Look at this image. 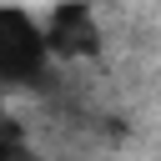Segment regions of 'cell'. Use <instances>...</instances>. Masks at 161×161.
Returning a JSON list of instances; mask_svg holds the SVG:
<instances>
[{"label": "cell", "mask_w": 161, "mask_h": 161, "mask_svg": "<svg viewBox=\"0 0 161 161\" xmlns=\"http://www.w3.org/2000/svg\"><path fill=\"white\" fill-rule=\"evenodd\" d=\"M50 65L55 55L45 45L40 10H30L25 0H5L0 5V80L10 91H25V86H40Z\"/></svg>", "instance_id": "cell-1"}, {"label": "cell", "mask_w": 161, "mask_h": 161, "mask_svg": "<svg viewBox=\"0 0 161 161\" xmlns=\"http://www.w3.org/2000/svg\"><path fill=\"white\" fill-rule=\"evenodd\" d=\"M40 25L55 65H91L106 55V20L91 0H50L40 10Z\"/></svg>", "instance_id": "cell-2"}]
</instances>
